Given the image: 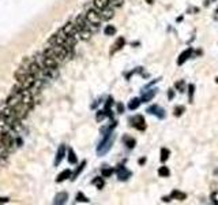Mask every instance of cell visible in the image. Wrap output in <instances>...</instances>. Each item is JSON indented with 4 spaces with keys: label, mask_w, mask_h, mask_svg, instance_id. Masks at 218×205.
<instances>
[{
    "label": "cell",
    "mask_w": 218,
    "mask_h": 205,
    "mask_svg": "<svg viewBox=\"0 0 218 205\" xmlns=\"http://www.w3.org/2000/svg\"><path fill=\"white\" fill-rule=\"evenodd\" d=\"M173 96H175L173 90H169V92H168V97H169V99H173Z\"/></svg>",
    "instance_id": "obj_38"
},
{
    "label": "cell",
    "mask_w": 218,
    "mask_h": 205,
    "mask_svg": "<svg viewBox=\"0 0 218 205\" xmlns=\"http://www.w3.org/2000/svg\"><path fill=\"white\" fill-rule=\"evenodd\" d=\"M112 134L111 133H108L107 136H105V138L102 140V142L100 144V146L98 149H97V152H98V155H104V153H107V152L109 151V148H111V145H112Z\"/></svg>",
    "instance_id": "obj_3"
},
{
    "label": "cell",
    "mask_w": 218,
    "mask_h": 205,
    "mask_svg": "<svg viewBox=\"0 0 218 205\" xmlns=\"http://www.w3.org/2000/svg\"><path fill=\"white\" fill-rule=\"evenodd\" d=\"M131 123H132V126L135 129L138 130H145L146 129V123H145V119L142 115H136V116H134L131 119Z\"/></svg>",
    "instance_id": "obj_7"
},
{
    "label": "cell",
    "mask_w": 218,
    "mask_h": 205,
    "mask_svg": "<svg viewBox=\"0 0 218 205\" xmlns=\"http://www.w3.org/2000/svg\"><path fill=\"white\" fill-rule=\"evenodd\" d=\"M21 103H23V104H27L29 107H32L34 105V97H33V93L29 90V89H22L21 90Z\"/></svg>",
    "instance_id": "obj_4"
},
{
    "label": "cell",
    "mask_w": 218,
    "mask_h": 205,
    "mask_svg": "<svg viewBox=\"0 0 218 205\" xmlns=\"http://www.w3.org/2000/svg\"><path fill=\"white\" fill-rule=\"evenodd\" d=\"M124 44H126V40H124L123 37H119V38L116 40V43L113 44V47H112V49H111V55H113V54H116L117 51L121 49V48L124 47Z\"/></svg>",
    "instance_id": "obj_10"
},
{
    "label": "cell",
    "mask_w": 218,
    "mask_h": 205,
    "mask_svg": "<svg viewBox=\"0 0 218 205\" xmlns=\"http://www.w3.org/2000/svg\"><path fill=\"white\" fill-rule=\"evenodd\" d=\"M85 166H86V161H85V160H83V161L81 163V166L78 167L77 170H75V172H74V174H71V181H75V179H77V178H78V175H79V174L82 172V171H83V168H85Z\"/></svg>",
    "instance_id": "obj_18"
},
{
    "label": "cell",
    "mask_w": 218,
    "mask_h": 205,
    "mask_svg": "<svg viewBox=\"0 0 218 205\" xmlns=\"http://www.w3.org/2000/svg\"><path fill=\"white\" fill-rule=\"evenodd\" d=\"M85 17H86V19H87L93 26H96V28L101 23V21H102V19H101V15H100V11L96 10V8L94 10H89L87 13H86Z\"/></svg>",
    "instance_id": "obj_1"
},
{
    "label": "cell",
    "mask_w": 218,
    "mask_h": 205,
    "mask_svg": "<svg viewBox=\"0 0 218 205\" xmlns=\"http://www.w3.org/2000/svg\"><path fill=\"white\" fill-rule=\"evenodd\" d=\"M210 198H211V201H213L214 204H218V192H214Z\"/></svg>",
    "instance_id": "obj_31"
},
{
    "label": "cell",
    "mask_w": 218,
    "mask_h": 205,
    "mask_svg": "<svg viewBox=\"0 0 218 205\" xmlns=\"http://www.w3.org/2000/svg\"><path fill=\"white\" fill-rule=\"evenodd\" d=\"M10 129H11V126H10V123L7 122L6 116H3V115H0V134L7 133Z\"/></svg>",
    "instance_id": "obj_12"
},
{
    "label": "cell",
    "mask_w": 218,
    "mask_h": 205,
    "mask_svg": "<svg viewBox=\"0 0 218 205\" xmlns=\"http://www.w3.org/2000/svg\"><path fill=\"white\" fill-rule=\"evenodd\" d=\"M93 4H94V8L96 10H104V8H107V7L111 4V0H94L93 2Z\"/></svg>",
    "instance_id": "obj_13"
},
{
    "label": "cell",
    "mask_w": 218,
    "mask_h": 205,
    "mask_svg": "<svg viewBox=\"0 0 218 205\" xmlns=\"http://www.w3.org/2000/svg\"><path fill=\"white\" fill-rule=\"evenodd\" d=\"M158 174H160V177H162V178H166V177H169V175H171V171H169V168H168V167L162 166V167H160V170H158Z\"/></svg>",
    "instance_id": "obj_24"
},
{
    "label": "cell",
    "mask_w": 218,
    "mask_h": 205,
    "mask_svg": "<svg viewBox=\"0 0 218 205\" xmlns=\"http://www.w3.org/2000/svg\"><path fill=\"white\" fill-rule=\"evenodd\" d=\"M169 156H171V152L168 151L166 148H162L161 149V161H166V160L169 159Z\"/></svg>",
    "instance_id": "obj_25"
},
{
    "label": "cell",
    "mask_w": 218,
    "mask_h": 205,
    "mask_svg": "<svg viewBox=\"0 0 218 205\" xmlns=\"http://www.w3.org/2000/svg\"><path fill=\"white\" fill-rule=\"evenodd\" d=\"M2 144L4 145V146L8 149V151H11V149L14 148V145H15V140H14V137L11 136L8 131H7V133H3L2 134Z\"/></svg>",
    "instance_id": "obj_5"
},
{
    "label": "cell",
    "mask_w": 218,
    "mask_h": 205,
    "mask_svg": "<svg viewBox=\"0 0 218 205\" xmlns=\"http://www.w3.org/2000/svg\"><path fill=\"white\" fill-rule=\"evenodd\" d=\"M62 30L70 37H77L78 36V30H77V28H75L74 22H67V23L62 28Z\"/></svg>",
    "instance_id": "obj_6"
},
{
    "label": "cell",
    "mask_w": 218,
    "mask_h": 205,
    "mask_svg": "<svg viewBox=\"0 0 218 205\" xmlns=\"http://www.w3.org/2000/svg\"><path fill=\"white\" fill-rule=\"evenodd\" d=\"M153 96H154V92H151L150 95H145L143 97H142V100H143V101H149V100L153 99Z\"/></svg>",
    "instance_id": "obj_34"
},
{
    "label": "cell",
    "mask_w": 218,
    "mask_h": 205,
    "mask_svg": "<svg viewBox=\"0 0 218 205\" xmlns=\"http://www.w3.org/2000/svg\"><path fill=\"white\" fill-rule=\"evenodd\" d=\"M104 33H105V36H113V34H116V28L112 25H108L107 28L104 29Z\"/></svg>",
    "instance_id": "obj_23"
},
{
    "label": "cell",
    "mask_w": 218,
    "mask_h": 205,
    "mask_svg": "<svg viewBox=\"0 0 218 205\" xmlns=\"http://www.w3.org/2000/svg\"><path fill=\"white\" fill-rule=\"evenodd\" d=\"M100 15H101V19L102 21H109V19H112L115 15V11L113 8H111V7H107V8H104V10H101L100 11Z\"/></svg>",
    "instance_id": "obj_8"
},
{
    "label": "cell",
    "mask_w": 218,
    "mask_h": 205,
    "mask_svg": "<svg viewBox=\"0 0 218 205\" xmlns=\"http://www.w3.org/2000/svg\"><path fill=\"white\" fill-rule=\"evenodd\" d=\"M101 174H102L104 178H108V177H111V175L113 174V170H112V168H108V167H105V168H102V171H101Z\"/></svg>",
    "instance_id": "obj_27"
},
{
    "label": "cell",
    "mask_w": 218,
    "mask_h": 205,
    "mask_svg": "<svg viewBox=\"0 0 218 205\" xmlns=\"http://www.w3.org/2000/svg\"><path fill=\"white\" fill-rule=\"evenodd\" d=\"M184 112V107H181V105H179V107H176L175 108V116H180Z\"/></svg>",
    "instance_id": "obj_29"
},
{
    "label": "cell",
    "mask_w": 218,
    "mask_h": 205,
    "mask_svg": "<svg viewBox=\"0 0 218 205\" xmlns=\"http://www.w3.org/2000/svg\"><path fill=\"white\" fill-rule=\"evenodd\" d=\"M188 89H190V103H192V95H194L195 86H194V85H190V86H188Z\"/></svg>",
    "instance_id": "obj_33"
},
{
    "label": "cell",
    "mask_w": 218,
    "mask_h": 205,
    "mask_svg": "<svg viewBox=\"0 0 218 205\" xmlns=\"http://www.w3.org/2000/svg\"><path fill=\"white\" fill-rule=\"evenodd\" d=\"M105 115H107V112H105V111H100L98 114H97V120H102V119L105 118Z\"/></svg>",
    "instance_id": "obj_30"
},
{
    "label": "cell",
    "mask_w": 218,
    "mask_h": 205,
    "mask_svg": "<svg viewBox=\"0 0 218 205\" xmlns=\"http://www.w3.org/2000/svg\"><path fill=\"white\" fill-rule=\"evenodd\" d=\"M77 202H89V198L83 193H78L77 194Z\"/></svg>",
    "instance_id": "obj_26"
},
{
    "label": "cell",
    "mask_w": 218,
    "mask_h": 205,
    "mask_svg": "<svg viewBox=\"0 0 218 205\" xmlns=\"http://www.w3.org/2000/svg\"><path fill=\"white\" fill-rule=\"evenodd\" d=\"M78 36H79L81 40L87 41V40H90V37H92V30H89V29H86V30H82V32L78 33Z\"/></svg>",
    "instance_id": "obj_20"
},
{
    "label": "cell",
    "mask_w": 218,
    "mask_h": 205,
    "mask_svg": "<svg viewBox=\"0 0 218 205\" xmlns=\"http://www.w3.org/2000/svg\"><path fill=\"white\" fill-rule=\"evenodd\" d=\"M146 2H147V3H149V4H151V3L154 2V0H146Z\"/></svg>",
    "instance_id": "obj_39"
},
{
    "label": "cell",
    "mask_w": 218,
    "mask_h": 205,
    "mask_svg": "<svg viewBox=\"0 0 218 205\" xmlns=\"http://www.w3.org/2000/svg\"><path fill=\"white\" fill-rule=\"evenodd\" d=\"M117 111H119V114H123V111H124V105L123 104H117Z\"/></svg>",
    "instance_id": "obj_37"
},
{
    "label": "cell",
    "mask_w": 218,
    "mask_h": 205,
    "mask_svg": "<svg viewBox=\"0 0 218 205\" xmlns=\"http://www.w3.org/2000/svg\"><path fill=\"white\" fill-rule=\"evenodd\" d=\"M67 159H68V163L70 164H77L78 163V157H77V155H75V152H74V149H68V155H67Z\"/></svg>",
    "instance_id": "obj_17"
},
{
    "label": "cell",
    "mask_w": 218,
    "mask_h": 205,
    "mask_svg": "<svg viewBox=\"0 0 218 205\" xmlns=\"http://www.w3.org/2000/svg\"><path fill=\"white\" fill-rule=\"evenodd\" d=\"M10 198L8 197H0V204H6V202H8Z\"/></svg>",
    "instance_id": "obj_36"
},
{
    "label": "cell",
    "mask_w": 218,
    "mask_h": 205,
    "mask_svg": "<svg viewBox=\"0 0 218 205\" xmlns=\"http://www.w3.org/2000/svg\"><path fill=\"white\" fill-rule=\"evenodd\" d=\"M93 185L97 186V189H102V187H104V185H105L104 178H101V177L94 178V179H93Z\"/></svg>",
    "instance_id": "obj_22"
},
{
    "label": "cell",
    "mask_w": 218,
    "mask_h": 205,
    "mask_svg": "<svg viewBox=\"0 0 218 205\" xmlns=\"http://www.w3.org/2000/svg\"><path fill=\"white\" fill-rule=\"evenodd\" d=\"M111 3L113 4L115 7H120L123 4V0H111Z\"/></svg>",
    "instance_id": "obj_35"
},
{
    "label": "cell",
    "mask_w": 218,
    "mask_h": 205,
    "mask_svg": "<svg viewBox=\"0 0 218 205\" xmlns=\"http://www.w3.org/2000/svg\"><path fill=\"white\" fill-rule=\"evenodd\" d=\"M171 198H175V200H179V201H184V200L187 198V196L184 194V193H181V192H179V190H175V192L172 193Z\"/></svg>",
    "instance_id": "obj_19"
},
{
    "label": "cell",
    "mask_w": 218,
    "mask_h": 205,
    "mask_svg": "<svg viewBox=\"0 0 218 205\" xmlns=\"http://www.w3.org/2000/svg\"><path fill=\"white\" fill-rule=\"evenodd\" d=\"M191 55H192V49H191V48H190V49H187V51H184L183 54L179 56V59H177V64H179V66H180V64H183V63L186 62L187 59H188V58L191 56Z\"/></svg>",
    "instance_id": "obj_15"
},
{
    "label": "cell",
    "mask_w": 218,
    "mask_h": 205,
    "mask_svg": "<svg viewBox=\"0 0 218 205\" xmlns=\"http://www.w3.org/2000/svg\"><path fill=\"white\" fill-rule=\"evenodd\" d=\"M67 200H68V194L66 192H62V193H57L55 196V200H53V204H66Z\"/></svg>",
    "instance_id": "obj_11"
},
{
    "label": "cell",
    "mask_w": 218,
    "mask_h": 205,
    "mask_svg": "<svg viewBox=\"0 0 218 205\" xmlns=\"http://www.w3.org/2000/svg\"><path fill=\"white\" fill-rule=\"evenodd\" d=\"M176 88H177L179 90H184V81H177V82H176Z\"/></svg>",
    "instance_id": "obj_32"
},
{
    "label": "cell",
    "mask_w": 218,
    "mask_h": 205,
    "mask_svg": "<svg viewBox=\"0 0 218 205\" xmlns=\"http://www.w3.org/2000/svg\"><path fill=\"white\" fill-rule=\"evenodd\" d=\"M12 110H14V112H15V115H17L18 118H19V119H23V118L27 116V114H29V111L32 110V107H29L27 104L19 103V104H17V105H15Z\"/></svg>",
    "instance_id": "obj_2"
},
{
    "label": "cell",
    "mask_w": 218,
    "mask_h": 205,
    "mask_svg": "<svg viewBox=\"0 0 218 205\" xmlns=\"http://www.w3.org/2000/svg\"><path fill=\"white\" fill-rule=\"evenodd\" d=\"M141 101H142L141 99H132L130 101V104H128V108H130V110H136V108L141 105Z\"/></svg>",
    "instance_id": "obj_21"
},
{
    "label": "cell",
    "mask_w": 218,
    "mask_h": 205,
    "mask_svg": "<svg viewBox=\"0 0 218 205\" xmlns=\"http://www.w3.org/2000/svg\"><path fill=\"white\" fill-rule=\"evenodd\" d=\"M68 178H71V170H63L62 172L57 175V178H56V182H57V183H62V182L67 181Z\"/></svg>",
    "instance_id": "obj_14"
},
{
    "label": "cell",
    "mask_w": 218,
    "mask_h": 205,
    "mask_svg": "<svg viewBox=\"0 0 218 205\" xmlns=\"http://www.w3.org/2000/svg\"><path fill=\"white\" fill-rule=\"evenodd\" d=\"M0 115H2V112H0Z\"/></svg>",
    "instance_id": "obj_40"
},
{
    "label": "cell",
    "mask_w": 218,
    "mask_h": 205,
    "mask_svg": "<svg viewBox=\"0 0 218 205\" xmlns=\"http://www.w3.org/2000/svg\"><path fill=\"white\" fill-rule=\"evenodd\" d=\"M124 141H126V144H127V146H128V148H134V146H135V140H134V138L126 137V138H124Z\"/></svg>",
    "instance_id": "obj_28"
},
{
    "label": "cell",
    "mask_w": 218,
    "mask_h": 205,
    "mask_svg": "<svg viewBox=\"0 0 218 205\" xmlns=\"http://www.w3.org/2000/svg\"><path fill=\"white\" fill-rule=\"evenodd\" d=\"M66 152H67V149L64 145H60V148H59V151H57V153H56V159H55V166H59L60 163H62V160L64 159V156H66Z\"/></svg>",
    "instance_id": "obj_9"
},
{
    "label": "cell",
    "mask_w": 218,
    "mask_h": 205,
    "mask_svg": "<svg viewBox=\"0 0 218 205\" xmlns=\"http://www.w3.org/2000/svg\"><path fill=\"white\" fill-rule=\"evenodd\" d=\"M117 175H119V179L120 181H126L127 178L131 175V172H128V171L124 168V167H120V168L117 170Z\"/></svg>",
    "instance_id": "obj_16"
}]
</instances>
